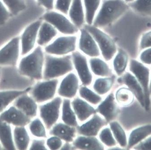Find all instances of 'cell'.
Listing matches in <instances>:
<instances>
[{
  "instance_id": "cell-21",
  "label": "cell",
  "mask_w": 151,
  "mask_h": 150,
  "mask_svg": "<svg viewBox=\"0 0 151 150\" xmlns=\"http://www.w3.org/2000/svg\"><path fill=\"white\" fill-rule=\"evenodd\" d=\"M49 134L59 137L64 142L72 143L78 134L76 127L69 126L60 121L49 130Z\"/></svg>"
},
{
  "instance_id": "cell-43",
  "label": "cell",
  "mask_w": 151,
  "mask_h": 150,
  "mask_svg": "<svg viewBox=\"0 0 151 150\" xmlns=\"http://www.w3.org/2000/svg\"><path fill=\"white\" fill-rule=\"evenodd\" d=\"M29 150H48L45 139L32 138Z\"/></svg>"
},
{
  "instance_id": "cell-5",
  "label": "cell",
  "mask_w": 151,
  "mask_h": 150,
  "mask_svg": "<svg viewBox=\"0 0 151 150\" xmlns=\"http://www.w3.org/2000/svg\"><path fill=\"white\" fill-rule=\"evenodd\" d=\"M60 79L42 80L35 82L29 94L40 104L48 102L57 96Z\"/></svg>"
},
{
  "instance_id": "cell-35",
  "label": "cell",
  "mask_w": 151,
  "mask_h": 150,
  "mask_svg": "<svg viewBox=\"0 0 151 150\" xmlns=\"http://www.w3.org/2000/svg\"><path fill=\"white\" fill-rule=\"evenodd\" d=\"M115 97L120 106L127 107L132 104L134 95L131 90L126 87H121L114 92Z\"/></svg>"
},
{
  "instance_id": "cell-50",
  "label": "cell",
  "mask_w": 151,
  "mask_h": 150,
  "mask_svg": "<svg viewBox=\"0 0 151 150\" xmlns=\"http://www.w3.org/2000/svg\"><path fill=\"white\" fill-rule=\"evenodd\" d=\"M124 1H126L127 3H131L134 1V0H124Z\"/></svg>"
},
{
  "instance_id": "cell-4",
  "label": "cell",
  "mask_w": 151,
  "mask_h": 150,
  "mask_svg": "<svg viewBox=\"0 0 151 150\" xmlns=\"http://www.w3.org/2000/svg\"><path fill=\"white\" fill-rule=\"evenodd\" d=\"M84 27L96 41L100 49L101 57L107 62L112 61L118 50L113 39L99 27L89 25H86Z\"/></svg>"
},
{
  "instance_id": "cell-15",
  "label": "cell",
  "mask_w": 151,
  "mask_h": 150,
  "mask_svg": "<svg viewBox=\"0 0 151 150\" xmlns=\"http://www.w3.org/2000/svg\"><path fill=\"white\" fill-rule=\"evenodd\" d=\"M78 42V51L88 58L101 56L98 44L90 33L85 28H80Z\"/></svg>"
},
{
  "instance_id": "cell-27",
  "label": "cell",
  "mask_w": 151,
  "mask_h": 150,
  "mask_svg": "<svg viewBox=\"0 0 151 150\" xmlns=\"http://www.w3.org/2000/svg\"><path fill=\"white\" fill-rule=\"evenodd\" d=\"M58 31L50 23L43 21L38 34V45L45 47L49 44L58 35Z\"/></svg>"
},
{
  "instance_id": "cell-11",
  "label": "cell",
  "mask_w": 151,
  "mask_h": 150,
  "mask_svg": "<svg viewBox=\"0 0 151 150\" xmlns=\"http://www.w3.org/2000/svg\"><path fill=\"white\" fill-rule=\"evenodd\" d=\"M81 82L75 71L67 74L60 80L57 95L63 98L72 100L78 96Z\"/></svg>"
},
{
  "instance_id": "cell-47",
  "label": "cell",
  "mask_w": 151,
  "mask_h": 150,
  "mask_svg": "<svg viewBox=\"0 0 151 150\" xmlns=\"http://www.w3.org/2000/svg\"><path fill=\"white\" fill-rule=\"evenodd\" d=\"M134 147L137 150H151V136L144 139Z\"/></svg>"
},
{
  "instance_id": "cell-28",
  "label": "cell",
  "mask_w": 151,
  "mask_h": 150,
  "mask_svg": "<svg viewBox=\"0 0 151 150\" xmlns=\"http://www.w3.org/2000/svg\"><path fill=\"white\" fill-rule=\"evenodd\" d=\"M0 143L7 150L16 149L14 140L12 126L1 119H0Z\"/></svg>"
},
{
  "instance_id": "cell-7",
  "label": "cell",
  "mask_w": 151,
  "mask_h": 150,
  "mask_svg": "<svg viewBox=\"0 0 151 150\" xmlns=\"http://www.w3.org/2000/svg\"><path fill=\"white\" fill-rule=\"evenodd\" d=\"M63 98L57 95L48 102L39 105L38 115L49 131L60 121Z\"/></svg>"
},
{
  "instance_id": "cell-49",
  "label": "cell",
  "mask_w": 151,
  "mask_h": 150,
  "mask_svg": "<svg viewBox=\"0 0 151 150\" xmlns=\"http://www.w3.org/2000/svg\"><path fill=\"white\" fill-rule=\"evenodd\" d=\"M61 150H76L72 143L69 142H64Z\"/></svg>"
},
{
  "instance_id": "cell-42",
  "label": "cell",
  "mask_w": 151,
  "mask_h": 150,
  "mask_svg": "<svg viewBox=\"0 0 151 150\" xmlns=\"http://www.w3.org/2000/svg\"><path fill=\"white\" fill-rule=\"evenodd\" d=\"M72 0H56L54 8L58 11L67 15Z\"/></svg>"
},
{
  "instance_id": "cell-1",
  "label": "cell",
  "mask_w": 151,
  "mask_h": 150,
  "mask_svg": "<svg viewBox=\"0 0 151 150\" xmlns=\"http://www.w3.org/2000/svg\"><path fill=\"white\" fill-rule=\"evenodd\" d=\"M45 56L44 47L38 45L29 54L23 56L18 63L20 74L35 81L43 80Z\"/></svg>"
},
{
  "instance_id": "cell-18",
  "label": "cell",
  "mask_w": 151,
  "mask_h": 150,
  "mask_svg": "<svg viewBox=\"0 0 151 150\" xmlns=\"http://www.w3.org/2000/svg\"><path fill=\"white\" fill-rule=\"evenodd\" d=\"M71 105L79 124L85 122L97 113L95 106L78 96L71 100Z\"/></svg>"
},
{
  "instance_id": "cell-10",
  "label": "cell",
  "mask_w": 151,
  "mask_h": 150,
  "mask_svg": "<svg viewBox=\"0 0 151 150\" xmlns=\"http://www.w3.org/2000/svg\"><path fill=\"white\" fill-rule=\"evenodd\" d=\"M129 69L143 88L145 94V108L147 110H148L150 106V71L143 64L133 59H131L130 61Z\"/></svg>"
},
{
  "instance_id": "cell-44",
  "label": "cell",
  "mask_w": 151,
  "mask_h": 150,
  "mask_svg": "<svg viewBox=\"0 0 151 150\" xmlns=\"http://www.w3.org/2000/svg\"><path fill=\"white\" fill-rule=\"evenodd\" d=\"M11 14L2 0H0V25L4 24L8 19Z\"/></svg>"
},
{
  "instance_id": "cell-29",
  "label": "cell",
  "mask_w": 151,
  "mask_h": 150,
  "mask_svg": "<svg viewBox=\"0 0 151 150\" xmlns=\"http://www.w3.org/2000/svg\"><path fill=\"white\" fill-rule=\"evenodd\" d=\"M60 121L67 125L77 127L79 123L71 105V100L63 98Z\"/></svg>"
},
{
  "instance_id": "cell-20",
  "label": "cell",
  "mask_w": 151,
  "mask_h": 150,
  "mask_svg": "<svg viewBox=\"0 0 151 150\" xmlns=\"http://www.w3.org/2000/svg\"><path fill=\"white\" fill-rule=\"evenodd\" d=\"M119 83L124 84L132 92L142 106L145 108V94L143 88L135 76L129 72L124 73L121 76H119Z\"/></svg>"
},
{
  "instance_id": "cell-37",
  "label": "cell",
  "mask_w": 151,
  "mask_h": 150,
  "mask_svg": "<svg viewBox=\"0 0 151 150\" xmlns=\"http://www.w3.org/2000/svg\"><path fill=\"white\" fill-rule=\"evenodd\" d=\"M117 144L121 147H127L128 139L125 130L120 123L116 120L111 121L108 124Z\"/></svg>"
},
{
  "instance_id": "cell-36",
  "label": "cell",
  "mask_w": 151,
  "mask_h": 150,
  "mask_svg": "<svg viewBox=\"0 0 151 150\" xmlns=\"http://www.w3.org/2000/svg\"><path fill=\"white\" fill-rule=\"evenodd\" d=\"M83 1L85 9V21L88 25H92L102 0H83Z\"/></svg>"
},
{
  "instance_id": "cell-9",
  "label": "cell",
  "mask_w": 151,
  "mask_h": 150,
  "mask_svg": "<svg viewBox=\"0 0 151 150\" xmlns=\"http://www.w3.org/2000/svg\"><path fill=\"white\" fill-rule=\"evenodd\" d=\"M71 56L74 71L79 78L81 85L91 86L95 76L90 67L88 57L78 50L74 51L71 54Z\"/></svg>"
},
{
  "instance_id": "cell-46",
  "label": "cell",
  "mask_w": 151,
  "mask_h": 150,
  "mask_svg": "<svg viewBox=\"0 0 151 150\" xmlns=\"http://www.w3.org/2000/svg\"><path fill=\"white\" fill-rule=\"evenodd\" d=\"M139 59L145 64L151 65V47L144 50L141 52Z\"/></svg>"
},
{
  "instance_id": "cell-23",
  "label": "cell",
  "mask_w": 151,
  "mask_h": 150,
  "mask_svg": "<svg viewBox=\"0 0 151 150\" xmlns=\"http://www.w3.org/2000/svg\"><path fill=\"white\" fill-rule=\"evenodd\" d=\"M89 64L95 77H107L115 75L112 66L101 57L88 58Z\"/></svg>"
},
{
  "instance_id": "cell-17",
  "label": "cell",
  "mask_w": 151,
  "mask_h": 150,
  "mask_svg": "<svg viewBox=\"0 0 151 150\" xmlns=\"http://www.w3.org/2000/svg\"><path fill=\"white\" fill-rule=\"evenodd\" d=\"M0 119L14 127L27 126L32 119L13 104L0 114Z\"/></svg>"
},
{
  "instance_id": "cell-38",
  "label": "cell",
  "mask_w": 151,
  "mask_h": 150,
  "mask_svg": "<svg viewBox=\"0 0 151 150\" xmlns=\"http://www.w3.org/2000/svg\"><path fill=\"white\" fill-rule=\"evenodd\" d=\"M97 137L106 146V150L115 149L118 145L109 125L102 129Z\"/></svg>"
},
{
  "instance_id": "cell-25",
  "label": "cell",
  "mask_w": 151,
  "mask_h": 150,
  "mask_svg": "<svg viewBox=\"0 0 151 150\" xmlns=\"http://www.w3.org/2000/svg\"><path fill=\"white\" fill-rule=\"evenodd\" d=\"M83 0H72L68 12L69 19L79 29L85 21V13Z\"/></svg>"
},
{
  "instance_id": "cell-32",
  "label": "cell",
  "mask_w": 151,
  "mask_h": 150,
  "mask_svg": "<svg viewBox=\"0 0 151 150\" xmlns=\"http://www.w3.org/2000/svg\"><path fill=\"white\" fill-rule=\"evenodd\" d=\"M151 135V125H145L132 131L128 139V148H132Z\"/></svg>"
},
{
  "instance_id": "cell-3",
  "label": "cell",
  "mask_w": 151,
  "mask_h": 150,
  "mask_svg": "<svg viewBox=\"0 0 151 150\" xmlns=\"http://www.w3.org/2000/svg\"><path fill=\"white\" fill-rule=\"evenodd\" d=\"M74 71L71 55L56 56L46 54L43 71V80L61 79Z\"/></svg>"
},
{
  "instance_id": "cell-30",
  "label": "cell",
  "mask_w": 151,
  "mask_h": 150,
  "mask_svg": "<svg viewBox=\"0 0 151 150\" xmlns=\"http://www.w3.org/2000/svg\"><path fill=\"white\" fill-rule=\"evenodd\" d=\"M128 59V55L126 51L122 49H118L112 60L111 66L116 76H120L124 74L127 66Z\"/></svg>"
},
{
  "instance_id": "cell-8",
  "label": "cell",
  "mask_w": 151,
  "mask_h": 150,
  "mask_svg": "<svg viewBox=\"0 0 151 150\" xmlns=\"http://www.w3.org/2000/svg\"><path fill=\"white\" fill-rule=\"evenodd\" d=\"M43 19L45 21L51 24L58 31L64 35L76 34L79 31L70 19L59 11L50 10L44 14Z\"/></svg>"
},
{
  "instance_id": "cell-19",
  "label": "cell",
  "mask_w": 151,
  "mask_h": 150,
  "mask_svg": "<svg viewBox=\"0 0 151 150\" xmlns=\"http://www.w3.org/2000/svg\"><path fill=\"white\" fill-rule=\"evenodd\" d=\"M27 93L20 96L13 104L32 119L38 115L39 104L32 96Z\"/></svg>"
},
{
  "instance_id": "cell-24",
  "label": "cell",
  "mask_w": 151,
  "mask_h": 150,
  "mask_svg": "<svg viewBox=\"0 0 151 150\" xmlns=\"http://www.w3.org/2000/svg\"><path fill=\"white\" fill-rule=\"evenodd\" d=\"M116 80L115 75L107 77H95L91 87L98 94L104 97L113 91Z\"/></svg>"
},
{
  "instance_id": "cell-26",
  "label": "cell",
  "mask_w": 151,
  "mask_h": 150,
  "mask_svg": "<svg viewBox=\"0 0 151 150\" xmlns=\"http://www.w3.org/2000/svg\"><path fill=\"white\" fill-rule=\"evenodd\" d=\"M14 140L16 149H29L32 137L27 126H14L13 129Z\"/></svg>"
},
{
  "instance_id": "cell-39",
  "label": "cell",
  "mask_w": 151,
  "mask_h": 150,
  "mask_svg": "<svg viewBox=\"0 0 151 150\" xmlns=\"http://www.w3.org/2000/svg\"><path fill=\"white\" fill-rule=\"evenodd\" d=\"M129 6L139 14L151 17V0H134Z\"/></svg>"
},
{
  "instance_id": "cell-13",
  "label": "cell",
  "mask_w": 151,
  "mask_h": 150,
  "mask_svg": "<svg viewBox=\"0 0 151 150\" xmlns=\"http://www.w3.org/2000/svg\"><path fill=\"white\" fill-rule=\"evenodd\" d=\"M43 21L37 20L25 29L20 38L21 53L22 56L32 51L37 43L40 28Z\"/></svg>"
},
{
  "instance_id": "cell-22",
  "label": "cell",
  "mask_w": 151,
  "mask_h": 150,
  "mask_svg": "<svg viewBox=\"0 0 151 150\" xmlns=\"http://www.w3.org/2000/svg\"><path fill=\"white\" fill-rule=\"evenodd\" d=\"M76 150H104L106 146L97 136H88L78 134L72 142Z\"/></svg>"
},
{
  "instance_id": "cell-41",
  "label": "cell",
  "mask_w": 151,
  "mask_h": 150,
  "mask_svg": "<svg viewBox=\"0 0 151 150\" xmlns=\"http://www.w3.org/2000/svg\"><path fill=\"white\" fill-rule=\"evenodd\" d=\"M64 142L62 139L54 135H50L46 139V144L48 150H61Z\"/></svg>"
},
{
  "instance_id": "cell-40",
  "label": "cell",
  "mask_w": 151,
  "mask_h": 150,
  "mask_svg": "<svg viewBox=\"0 0 151 150\" xmlns=\"http://www.w3.org/2000/svg\"><path fill=\"white\" fill-rule=\"evenodd\" d=\"M11 14L17 15L26 8L24 0H2Z\"/></svg>"
},
{
  "instance_id": "cell-45",
  "label": "cell",
  "mask_w": 151,
  "mask_h": 150,
  "mask_svg": "<svg viewBox=\"0 0 151 150\" xmlns=\"http://www.w3.org/2000/svg\"><path fill=\"white\" fill-rule=\"evenodd\" d=\"M149 47H151V31L143 34L139 45L140 50H145Z\"/></svg>"
},
{
  "instance_id": "cell-2",
  "label": "cell",
  "mask_w": 151,
  "mask_h": 150,
  "mask_svg": "<svg viewBox=\"0 0 151 150\" xmlns=\"http://www.w3.org/2000/svg\"><path fill=\"white\" fill-rule=\"evenodd\" d=\"M129 7L124 0H104L93 26L99 28L107 26L122 16Z\"/></svg>"
},
{
  "instance_id": "cell-33",
  "label": "cell",
  "mask_w": 151,
  "mask_h": 150,
  "mask_svg": "<svg viewBox=\"0 0 151 150\" xmlns=\"http://www.w3.org/2000/svg\"><path fill=\"white\" fill-rule=\"evenodd\" d=\"M27 127L32 138L46 139L49 136L48 130L38 116L32 119Z\"/></svg>"
},
{
  "instance_id": "cell-14",
  "label": "cell",
  "mask_w": 151,
  "mask_h": 150,
  "mask_svg": "<svg viewBox=\"0 0 151 150\" xmlns=\"http://www.w3.org/2000/svg\"><path fill=\"white\" fill-rule=\"evenodd\" d=\"M120 106L117 103L113 91L104 97L101 103L96 106V112L109 123L116 120L120 113Z\"/></svg>"
},
{
  "instance_id": "cell-48",
  "label": "cell",
  "mask_w": 151,
  "mask_h": 150,
  "mask_svg": "<svg viewBox=\"0 0 151 150\" xmlns=\"http://www.w3.org/2000/svg\"><path fill=\"white\" fill-rule=\"evenodd\" d=\"M39 4L49 10H52L54 8L56 0H37Z\"/></svg>"
},
{
  "instance_id": "cell-12",
  "label": "cell",
  "mask_w": 151,
  "mask_h": 150,
  "mask_svg": "<svg viewBox=\"0 0 151 150\" xmlns=\"http://www.w3.org/2000/svg\"><path fill=\"white\" fill-rule=\"evenodd\" d=\"M20 56V38L16 37L0 49V65L15 66L18 64Z\"/></svg>"
},
{
  "instance_id": "cell-16",
  "label": "cell",
  "mask_w": 151,
  "mask_h": 150,
  "mask_svg": "<svg viewBox=\"0 0 151 150\" xmlns=\"http://www.w3.org/2000/svg\"><path fill=\"white\" fill-rule=\"evenodd\" d=\"M108 123L103 117L96 113L77 127L78 134L88 136H97L100 131Z\"/></svg>"
},
{
  "instance_id": "cell-51",
  "label": "cell",
  "mask_w": 151,
  "mask_h": 150,
  "mask_svg": "<svg viewBox=\"0 0 151 150\" xmlns=\"http://www.w3.org/2000/svg\"><path fill=\"white\" fill-rule=\"evenodd\" d=\"M149 92H150V95L151 94V80L149 84Z\"/></svg>"
},
{
  "instance_id": "cell-6",
  "label": "cell",
  "mask_w": 151,
  "mask_h": 150,
  "mask_svg": "<svg viewBox=\"0 0 151 150\" xmlns=\"http://www.w3.org/2000/svg\"><path fill=\"white\" fill-rule=\"evenodd\" d=\"M78 39L76 34L58 37L44 47L45 53L56 56L71 55L77 50Z\"/></svg>"
},
{
  "instance_id": "cell-52",
  "label": "cell",
  "mask_w": 151,
  "mask_h": 150,
  "mask_svg": "<svg viewBox=\"0 0 151 150\" xmlns=\"http://www.w3.org/2000/svg\"><path fill=\"white\" fill-rule=\"evenodd\" d=\"M1 70H0V77H1Z\"/></svg>"
},
{
  "instance_id": "cell-34",
  "label": "cell",
  "mask_w": 151,
  "mask_h": 150,
  "mask_svg": "<svg viewBox=\"0 0 151 150\" xmlns=\"http://www.w3.org/2000/svg\"><path fill=\"white\" fill-rule=\"evenodd\" d=\"M78 96L95 107L101 103L104 98V96L98 94L91 86L82 85L79 88Z\"/></svg>"
},
{
  "instance_id": "cell-31",
  "label": "cell",
  "mask_w": 151,
  "mask_h": 150,
  "mask_svg": "<svg viewBox=\"0 0 151 150\" xmlns=\"http://www.w3.org/2000/svg\"><path fill=\"white\" fill-rule=\"evenodd\" d=\"M31 88L24 90L0 91V114L13 103L20 96L24 93L29 92Z\"/></svg>"
}]
</instances>
